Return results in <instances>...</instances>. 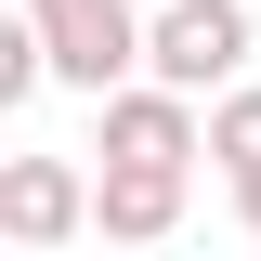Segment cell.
I'll return each mask as SVG.
<instances>
[{
  "mask_svg": "<svg viewBox=\"0 0 261 261\" xmlns=\"http://www.w3.org/2000/svg\"><path fill=\"white\" fill-rule=\"evenodd\" d=\"M144 79H170V92H235L248 79V0H170V13H144Z\"/></svg>",
  "mask_w": 261,
  "mask_h": 261,
  "instance_id": "cell-1",
  "label": "cell"
},
{
  "mask_svg": "<svg viewBox=\"0 0 261 261\" xmlns=\"http://www.w3.org/2000/svg\"><path fill=\"white\" fill-rule=\"evenodd\" d=\"M27 13L53 27V79H79L92 105L144 65V13H130V0H27Z\"/></svg>",
  "mask_w": 261,
  "mask_h": 261,
  "instance_id": "cell-2",
  "label": "cell"
},
{
  "mask_svg": "<svg viewBox=\"0 0 261 261\" xmlns=\"http://www.w3.org/2000/svg\"><path fill=\"white\" fill-rule=\"evenodd\" d=\"M105 157L196 170V157H209V118H196V92H170V79H118V92H105Z\"/></svg>",
  "mask_w": 261,
  "mask_h": 261,
  "instance_id": "cell-3",
  "label": "cell"
},
{
  "mask_svg": "<svg viewBox=\"0 0 261 261\" xmlns=\"http://www.w3.org/2000/svg\"><path fill=\"white\" fill-rule=\"evenodd\" d=\"M0 235H13V248L92 235V183H79V157H13V170H0Z\"/></svg>",
  "mask_w": 261,
  "mask_h": 261,
  "instance_id": "cell-4",
  "label": "cell"
},
{
  "mask_svg": "<svg viewBox=\"0 0 261 261\" xmlns=\"http://www.w3.org/2000/svg\"><path fill=\"white\" fill-rule=\"evenodd\" d=\"M170 222H183V170H157V157H105V183H92V235H105V248H157Z\"/></svg>",
  "mask_w": 261,
  "mask_h": 261,
  "instance_id": "cell-5",
  "label": "cell"
},
{
  "mask_svg": "<svg viewBox=\"0 0 261 261\" xmlns=\"http://www.w3.org/2000/svg\"><path fill=\"white\" fill-rule=\"evenodd\" d=\"M209 157H222V170H261V79H235V92L209 105Z\"/></svg>",
  "mask_w": 261,
  "mask_h": 261,
  "instance_id": "cell-6",
  "label": "cell"
},
{
  "mask_svg": "<svg viewBox=\"0 0 261 261\" xmlns=\"http://www.w3.org/2000/svg\"><path fill=\"white\" fill-rule=\"evenodd\" d=\"M235 222H248V235H261V170H235Z\"/></svg>",
  "mask_w": 261,
  "mask_h": 261,
  "instance_id": "cell-7",
  "label": "cell"
}]
</instances>
